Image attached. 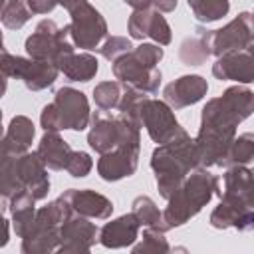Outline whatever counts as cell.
I'll return each instance as SVG.
<instances>
[{
    "instance_id": "obj_1",
    "label": "cell",
    "mask_w": 254,
    "mask_h": 254,
    "mask_svg": "<svg viewBox=\"0 0 254 254\" xmlns=\"http://www.w3.org/2000/svg\"><path fill=\"white\" fill-rule=\"evenodd\" d=\"M224 190H220V202L210 212V226L224 230L236 228L250 232L254 228V179L246 165L226 167L222 175Z\"/></svg>"
},
{
    "instance_id": "obj_2",
    "label": "cell",
    "mask_w": 254,
    "mask_h": 254,
    "mask_svg": "<svg viewBox=\"0 0 254 254\" xmlns=\"http://www.w3.org/2000/svg\"><path fill=\"white\" fill-rule=\"evenodd\" d=\"M151 169L155 173L157 190L163 198H169L187 175L198 169V157L194 139L181 127L167 143L157 145L151 153Z\"/></svg>"
},
{
    "instance_id": "obj_3",
    "label": "cell",
    "mask_w": 254,
    "mask_h": 254,
    "mask_svg": "<svg viewBox=\"0 0 254 254\" xmlns=\"http://www.w3.org/2000/svg\"><path fill=\"white\" fill-rule=\"evenodd\" d=\"M214 194H220V179L202 167L190 171L179 189L167 198L163 210L165 228L173 230L187 224L212 200Z\"/></svg>"
},
{
    "instance_id": "obj_4",
    "label": "cell",
    "mask_w": 254,
    "mask_h": 254,
    "mask_svg": "<svg viewBox=\"0 0 254 254\" xmlns=\"http://www.w3.org/2000/svg\"><path fill=\"white\" fill-rule=\"evenodd\" d=\"M163 56L165 52L159 44L143 42L137 48H131L127 54L119 56L115 62H111V71L119 83L135 87L147 95H155L163 79V73L157 67Z\"/></svg>"
},
{
    "instance_id": "obj_5",
    "label": "cell",
    "mask_w": 254,
    "mask_h": 254,
    "mask_svg": "<svg viewBox=\"0 0 254 254\" xmlns=\"http://www.w3.org/2000/svg\"><path fill=\"white\" fill-rule=\"evenodd\" d=\"M89 101L83 91L69 85L56 89L54 99L44 105L40 113V125L44 131H83L89 125Z\"/></svg>"
},
{
    "instance_id": "obj_6",
    "label": "cell",
    "mask_w": 254,
    "mask_h": 254,
    "mask_svg": "<svg viewBox=\"0 0 254 254\" xmlns=\"http://www.w3.org/2000/svg\"><path fill=\"white\" fill-rule=\"evenodd\" d=\"M254 111V93L248 87L232 85L222 95L206 101L200 113V127L236 129Z\"/></svg>"
},
{
    "instance_id": "obj_7",
    "label": "cell",
    "mask_w": 254,
    "mask_h": 254,
    "mask_svg": "<svg viewBox=\"0 0 254 254\" xmlns=\"http://www.w3.org/2000/svg\"><path fill=\"white\" fill-rule=\"evenodd\" d=\"M71 214L69 204L60 196L36 210L30 232L22 238L24 254L56 252L60 246V224Z\"/></svg>"
},
{
    "instance_id": "obj_8",
    "label": "cell",
    "mask_w": 254,
    "mask_h": 254,
    "mask_svg": "<svg viewBox=\"0 0 254 254\" xmlns=\"http://www.w3.org/2000/svg\"><path fill=\"white\" fill-rule=\"evenodd\" d=\"M89 133H87V143L89 147L103 155L123 143H141V133L139 125L125 117L123 113L111 115L109 111H93L89 117Z\"/></svg>"
},
{
    "instance_id": "obj_9",
    "label": "cell",
    "mask_w": 254,
    "mask_h": 254,
    "mask_svg": "<svg viewBox=\"0 0 254 254\" xmlns=\"http://www.w3.org/2000/svg\"><path fill=\"white\" fill-rule=\"evenodd\" d=\"M0 73L6 77H16L24 81V85L30 91H42L58 79V67L52 62H42V60H32V58H22L14 56L10 52H0Z\"/></svg>"
},
{
    "instance_id": "obj_10",
    "label": "cell",
    "mask_w": 254,
    "mask_h": 254,
    "mask_svg": "<svg viewBox=\"0 0 254 254\" xmlns=\"http://www.w3.org/2000/svg\"><path fill=\"white\" fill-rule=\"evenodd\" d=\"M26 54L32 60L52 62L56 64L62 56L73 52V44L69 40L67 26L60 28L54 20H42L36 26V32L30 34L24 42Z\"/></svg>"
},
{
    "instance_id": "obj_11",
    "label": "cell",
    "mask_w": 254,
    "mask_h": 254,
    "mask_svg": "<svg viewBox=\"0 0 254 254\" xmlns=\"http://www.w3.org/2000/svg\"><path fill=\"white\" fill-rule=\"evenodd\" d=\"M69 16L71 22L67 24V32L73 48L95 50L107 38V22L101 16V12L89 2H83L77 8H73Z\"/></svg>"
},
{
    "instance_id": "obj_12",
    "label": "cell",
    "mask_w": 254,
    "mask_h": 254,
    "mask_svg": "<svg viewBox=\"0 0 254 254\" xmlns=\"http://www.w3.org/2000/svg\"><path fill=\"white\" fill-rule=\"evenodd\" d=\"M137 119H139V127H145L151 141L157 145L167 143L181 129L175 117V109H171L165 101L153 99L149 95L139 101Z\"/></svg>"
},
{
    "instance_id": "obj_13",
    "label": "cell",
    "mask_w": 254,
    "mask_h": 254,
    "mask_svg": "<svg viewBox=\"0 0 254 254\" xmlns=\"http://www.w3.org/2000/svg\"><path fill=\"white\" fill-rule=\"evenodd\" d=\"M252 14L240 12L234 20H230L220 30H212L210 34V56H222L228 52L252 50Z\"/></svg>"
},
{
    "instance_id": "obj_14",
    "label": "cell",
    "mask_w": 254,
    "mask_h": 254,
    "mask_svg": "<svg viewBox=\"0 0 254 254\" xmlns=\"http://www.w3.org/2000/svg\"><path fill=\"white\" fill-rule=\"evenodd\" d=\"M97 226L91 218L71 212L60 224V246L56 252L62 254H75V252H89L97 240Z\"/></svg>"
},
{
    "instance_id": "obj_15",
    "label": "cell",
    "mask_w": 254,
    "mask_h": 254,
    "mask_svg": "<svg viewBox=\"0 0 254 254\" xmlns=\"http://www.w3.org/2000/svg\"><path fill=\"white\" fill-rule=\"evenodd\" d=\"M141 143H123L107 153H103L97 161V173L103 181L115 183L125 177L135 175L139 165Z\"/></svg>"
},
{
    "instance_id": "obj_16",
    "label": "cell",
    "mask_w": 254,
    "mask_h": 254,
    "mask_svg": "<svg viewBox=\"0 0 254 254\" xmlns=\"http://www.w3.org/2000/svg\"><path fill=\"white\" fill-rule=\"evenodd\" d=\"M208 93V83L198 73H189L173 79L163 89V101L171 109H185L198 103Z\"/></svg>"
},
{
    "instance_id": "obj_17",
    "label": "cell",
    "mask_w": 254,
    "mask_h": 254,
    "mask_svg": "<svg viewBox=\"0 0 254 254\" xmlns=\"http://www.w3.org/2000/svg\"><path fill=\"white\" fill-rule=\"evenodd\" d=\"M62 198L69 204L71 212L87 216L91 220H107L113 212V202L91 189H67L64 190Z\"/></svg>"
},
{
    "instance_id": "obj_18",
    "label": "cell",
    "mask_w": 254,
    "mask_h": 254,
    "mask_svg": "<svg viewBox=\"0 0 254 254\" xmlns=\"http://www.w3.org/2000/svg\"><path fill=\"white\" fill-rule=\"evenodd\" d=\"M212 75L220 81H238L252 83L254 81V60L252 50L228 52L216 58L212 64Z\"/></svg>"
},
{
    "instance_id": "obj_19",
    "label": "cell",
    "mask_w": 254,
    "mask_h": 254,
    "mask_svg": "<svg viewBox=\"0 0 254 254\" xmlns=\"http://www.w3.org/2000/svg\"><path fill=\"white\" fill-rule=\"evenodd\" d=\"M18 175L22 181L24 190H28L36 200H42L50 192V177L48 169L38 157V153H22L18 155Z\"/></svg>"
},
{
    "instance_id": "obj_20",
    "label": "cell",
    "mask_w": 254,
    "mask_h": 254,
    "mask_svg": "<svg viewBox=\"0 0 254 254\" xmlns=\"http://www.w3.org/2000/svg\"><path fill=\"white\" fill-rule=\"evenodd\" d=\"M139 228L141 224L137 222L133 212H127L119 218H113L111 222H105L97 232V240L105 248H127L139 238Z\"/></svg>"
},
{
    "instance_id": "obj_21",
    "label": "cell",
    "mask_w": 254,
    "mask_h": 254,
    "mask_svg": "<svg viewBox=\"0 0 254 254\" xmlns=\"http://www.w3.org/2000/svg\"><path fill=\"white\" fill-rule=\"evenodd\" d=\"M34 135H36V127L32 119L26 115H16L10 119V125L0 139V151L14 153V155L26 153L32 147Z\"/></svg>"
},
{
    "instance_id": "obj_22",
    "label": "cell",
    "mask_w": 254,
    "mask_h": 254,
    "mask_svg": "<svg viewBox=\"0 0 254 254\" xmlns=\"http://www.w3.org/2000/svg\"><path fill=\"white\" fill-rule=\"evenodd\" d=\"M38 157L42 159V163L46 165V169L50 171H64L67 157L71 153L69 143L58 133V131H46L38 143L36 149Z\"/></svg>"
},
{
    "instance_id": "obj_23",
    "label": "cell",
    "mask_w": 254,
    "mask_h": 254,
    "mask_svg": "<svg viewBox=\"0 0 254 254\" xmlns=\"http://www.w3.org/2000/svg\"><path fill=\"white\" fill-rule=\"evenodd\" d=\"M60 73H64L69 81H89L99 71V64L91 54H65L56 62Z\"/></svg>"
},
{
    "instance_id": "obj_24",
    "label": "cell",
    "mask_w": 254,
    "mask_h": 254,
    "mask_svg": "<svg viewBox=\"0 0 254 254\" xmlns=\"http://www.w3.org/2000/svg\"><path fill=\"white\" fill-rule=\"evenodd\" d=\"M210 34L212 30H206L202 26L194 28V36H189L181 42L179 58L185 65H202L210 58Z\"/></svg>"
},
{
    "instance_id": "obj_25",
    "label": "cell",
    "mask_w": 254,
    "mask_h": 254,
    "mask_svg": "<svg viewBox=\"0 0 254 254\" xmlns=\"http://www.w3.org/2000/svg\"><path fill=\"white\" fill-rule=\"evenodd\" d=\"M18 190H24L18 175V155L0 151V198L8 200Z\"/></svg>"
},
{
    "instance_id": "obj_26",
    "label": "cell",
    "mask_w": 254,
    "mask_h": 254,
    "mask_svg": "<svg viewBox=\"0 0 254 254\" xmlns=\"http://www.w3.org/2000/svg\"><path fill=\"white\" fill-rule=\"evenodd\" d=\"M131 212L137 218V222L145 228H155L161 232H167L165 222H163V212L159 210V206L155 204V200L147 194H139L133 198L131 202Z\"/></svg>"
},
{
    "instance_id": "obj_27",
    "label": "cell",
    "mask_w": 254,
    "mask_h": 254,
    "mask_svg": "<svg viewBox=\"0 0 254 254\" xmlns=\"http://www.w3.org/2000/svg\"><path fill=\"white\" fill-rule=\"evenodd\" d=\"M187 4L192 10V16L202 24L216 22L230 12L228 0H187Z\"/></svg>"
},
{
    "instance_id": "obj_28",
    "label": "cell",
    "mask_w": 254,
    "mask_h": 254,
    "mask_svg": "<svg viewBox=\"0 0 254 254\" xmlns=\"http://www.w3.org/2000/svg\"><path fill=\"white\" fill-rule=\"evenodd\" d=\"M254 159V135L250 131L234 137L228 153H226V161H224V169L232 167V165H248Z\"/></svg>"
},
{
    "instance_id": "obj_29",
    "label": "cell",
    "mask_w": 254,
    "mask_h": 254,
    "mask_svg": "<svg viewBox=\"0 0 254 254\" xmlns=\"http://www.w3.org/2000/svg\"><path fill=\"white\" fill-rule=\"evenodd\" d=\"M121 91H123V85L117 79H105V81H101L93 87V101L103 111L117 109Z\"/></svg>"
},
{
    "instance_id": "obj_30",
    "label": "cell",
    "mask_w": 254,
    "mask_h": 254,
    "mask_svg": "<svg viewBox=\"0 0 254 254\" xmlns=\"http://www.w3.org/2000/svg\"><path fill=\"white\" fill-rule=\"evenodd\" d=\"M32 18V12L26 4V0H8L2 8L0 14V22L8 28V30H20L24 28V24Z\"/></svg>"
},
{
    "instance_id": "obj_31",
    "label": "cell",
    "mask_w": 254,
    "mask_h": 254,
    "mask_svg": "<svg viewBox=\"0 0 254 254\" xmlns=\"http://www.w3.org/2000/svg\"><path fill=\"white\" fill-rule=\"evenodd\" d=\"M131 246H133L135 254H163V252L171 250V246L165 238V232L155 230V228H145L141 240L137 244L133 242Z\"/></svg>"
},
{
    "instance_id": "obj_32",
    "label": "cell",
    "mask_w": 254,
    "mask_h": 254,
    "mask_svg": "<svg viewBox=\"0 0 254 254\" xmlns=\"http://www.w3.org/2000/svg\"><path fill=\"white\" fill-rule=\"evenodd\" d=\"M145 38H151L155 44L159 46H169L173 40V32L169 22L165 20V16L157 10H151L149 22H147V30H145Z\"/></svg>"
},
{
    "instance_id": "obj_33",
    "label": "cell",
    "mask_w": 254,
    "mask_h": 254,
    "mask_svg": "<svg viewBox=\"0 0 254 254\" xmlns=\"http://www.w3.org/2000/svg\"><path fill=\"white\" fill-rule=\"evenodd\" d=\"M91 169H93L91 155L85 153V151H73L71 149V153L67 157V163H65V171L73 179H83V177H87L91 173Z\"/></svg>"
},
{
    "instance_id": "obj_34",
    "label": "cell",
    "mask_w": 254,
    "mask_h": 254,
    "mask_svg": "<svg viewBox=\"0 0 254 254\" xmlns=\"http://www.w3.org/2000/svg\"><path fill=\"white\" fill-rule=\"evenodd\" d=\"M133 48L131 40L125 36H107L105 42L99 46V54L107 60V62H115L119 56L127 54Z\"/></svg>"
},
{
    "instance_id": "obj_35",
    "label": "cell",
    "mask_w": 254,
    "mask_h": 254,
    "mask_svg": "<svg viewBox=\"0 0 254 254\" xmlns=\"http://www.w3.org/2000/svg\"><path fill=\"white\" fill-rule=\"evenodd\" d=\"M26 4L32 14H50L58 6V0H26Z\"/></svg>"
},
{
    "instance_id": "obj_36",
    "label": "cell",
    "mask_w": 254,
    "mask_h": 254,
    "mask_svg": "<svg viewBox=\"0 0 254 254\" xmlns=\"http://www.w3.org/2000/svg\"><path fill=\"white\" fill-rule=\"evenodd\" d=\"M4 208H6L4 198H0V248L6 246L8 240H10V224H8V220L4 218V214H2Z\"/></svg>"
},
{
    "instance_id": "obj_37",
    "label": "cell",
    "mask_w": 254,
    "mask_h": 254,
    "mask_svg": "<svg viewBox=\"0 0 254 254\" xmlns=\"http://www.w3.org/2000/svg\"><path fill=\"white\" fill-rule=\"evenodd\" d=\"M179 0H151V8L157 10V12H173L177 8Z\"/></svg>"
},
{
    "instance_id": "obj_38",
    "label": "cell",
    "mask_w": 254,
    "mask_h": 254,
    "mask_svg": "<svg viewBox=\"0 0 254 254\" xmlns=\"http://www.w3.org/2000/svg\"><path fill=\"white\" fill-rule=\"evenodd\" d=\"M127 6H131L133 10H145L151 8V0H123Z\"/></svg>"
},
{
    "instance_id": "obj_39",
    "label": "cell",
    "mask_w": 254,
    "mask_h": 254,
    "mask_svg": "<svg viewBox=\"0 0 254 254\" xmlns=\"http://www.w3.org/2000/svg\"><path fill=\"white\" fill-rule=\"evenodd\" d=\"M83 2H87V0H58V4L60 6H64L67 12H71L73 8H77L79 4H83Z\"/></svg>"
},
{
    "instance_id": "obj_40",
    "label": "cell",
    "mask_w": 254,
    "mask_h": 254,
    "mask_svg": "<svg viewBox=\"0 0 254 254\" xmlns=\"http://www.w3.org/2000/svg\"><path fill=\"white\" fill-rule=\"evenodd\" d=\"M6 89H8V77L0 73V99L6 95Z\"/></svg>"
},
{
    "instance_id": "obj_41",
    "label": "cell",
    "mask_w": 254,
    "mask_h": 254,
    "mask_svg": "<svg viewBox=\"0 0 254 254\" xmlns=\"http://www.w3.org/2000/svg\"><path fill=\"white\" fill-rule=\"evenodd\" d=\"M6 48H4V36H2V32H0V52H4Z\"/></svg>"
},
{
    "instance_id": "obj_42",
    "label": "cell",
    "mask_w": 254,
    "mask_h": 254,
    "mask_svg": "<svg viewBox=\"0 0 254 254\" xmlns=\"http://www.w3.org/2000/svg\"><path fill=\"white\" fill-rule=\"evenodd\" d=\"M8 0H0V14H2V8H4V4H6Z\"/></svg>"
},
{
    "instance_id": "obj_43",
    "label": "cell",
    "mask_w": 254,
    "mask_h": 254,
    "mask_svg": "<svg viewBox=\"0 0 254 254\" xmlns=\"http://www.w3.org/2000/svg\"><path fill=\"white\" fill-rule=\"evenodd\" d=\"M2 135H4V127H2V123H0V139H2Z\"/></svg>"
},
{
    "instance_id": "obj_44",
    "label": "cell",
    "mask_w": 254,
    "mask_h": 254,
    "mask_svg": "<svg viewBox=\"0 0 254 254\" xmlns=\"http://www.w3.org/2000/svg\"><path fill=\"white\" fill-rule=\"evenodd\" d=\"M0 123H2V109H0Z\"/></svg>"
}]
</instances>
